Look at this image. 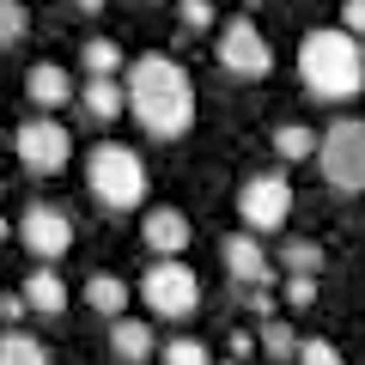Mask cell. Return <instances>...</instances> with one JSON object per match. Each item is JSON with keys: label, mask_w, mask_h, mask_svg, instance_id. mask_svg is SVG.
Instances as JSON below:
<instances>
[{"label": "cell", "mask_w": 365, "mask_h": 365, "mask_svg": "<svg viewBox=\"0 0 365 365\" xmlns=\"http://www.w3.org/2000/svg\"><path fill=\"white\" fill-rule=\"evenodd\" d=\"M122 91H128V116L146 134H158V140H177L195 122V86H189V73L170 55H140L128 67V86Z\"/></svg>", "instance_id": "6da1fadb"}, {"label": "cell", "mask_w": 365, "mask_h": 365, "mask_svg": "<svg viewBox=\"0 0 365 365\" xmlns=\"http://www.w3.org/2000/svg\"><path fill=\"white\" fill-rule=\"evenodd\" d=\"M299 79L311 86V98L323 104H347L365 91V61H359V37H347L341 25H317L299 43Z\"/></svg>", "instance_id": "7a4b0ae2"}, {"label": "cell", "mask_w": 365, "mask_h": 365, "mask_svg": "<svg viewBox=\"0 0 365 365\" xmlns=\"http://www.w3.org/2000/svg\"><path fill=\"white\" fill-rule=\"evenodd\" d=\"M86 189H91V201H104L110 213L140 207V195H146L140 153H134V146H98V153L86 158Z\"/></svg>", "instance_id": "3957f363"}, {"label": "cell", "mask_w": 365, "mask_h": 365, "mask_svg": "<svg viewBox=\"0 0 365 365\" xmlns=\"http://www.w3.org/2000/svg\"><path fill=\"white\" fill-rule=\"evenodd\" d=\"M317 165L335 195H365V122L359 116H335L317 134Z\"/></svg>", "instance_id": "277c9868"}, {"label": "cell", "mask_w": 365, "mask_h": 365, "mask_svg": "<svg viewBox=\"0 0 365 365\" xmlns=\"http://www.w3.org/2000/svg\"><path fill=\"white\" fill-rule=\"evenodd\" d=\"M140 299L153 317H189L201 304V280H195L189 262H153L146 280H140Z\"/></svg>", "instance_id": "5b68a950"}, {"label": "cell", "mask_w": 365, "mask_h": 365, "mask_svg": "<svg viewBox=\"0 0 365 365\" xmlns=\"http://www.w3.org/2000/svg\"><path fill=\"white\" fill-rule=\"evenodd\" d=\"M13 146H19V165L37 170V177H55V170L73 165V134H67L55 116H31L25 128L13 134Z\"/></svg>", "instance_id": "8992f818"}, {"label": "cell", "mask_w": 365, "mask_h": 365, "mask_svg": "<svg viewBox=\"0 0 365 365\" xmlns=\"http://www.w3.org/2000/svg\"><path fill=\"white\" fill-rule=\"evenodd\" d=\"M220 67L232 79H268V67H274V49H268V37L256 31V19H225L220 25Z\"/></svg>", "instance_id": "52a82bcc"}, {"label": "cell", "mask_w": 365, "mask_h": 365, "mask_svg": "<svg viewBox=\"0 0 365 365\" xmlns=\"http://www.w3.org/2000/svg\"><path fill=\"white\" fill-rule=\"evenodd\" d=\"M237 213H244L250 232H280L292 213V182L274 177V170H262V177H244V189H237Z\"/></svg>", "instance_id": "ba28073f"}, {"label": "cell", "mask_w": 365, "mask_h": 365, "mask_svg": "<svg viewBox=\"0 0 365 365\" xmlns=\"http://www.w3.org/2000/svg\"><path fill=\"white\" fill-rule=\"evenodd\" d=\"M19 244H25L43 268H55V262L73 250V220H67L61 207H49V201H31L25 220H19Z\"/></svg>", "instance_id": "9c48e42d"}, {"label": "cell", "mask_w": 365, "mask_h": 365, "mask_svg": "<svg viewBox=\"0 0 365 365\" xmlns=\"http://www.w3.org/2000/svg\"><path fill=\"white\" fill-rule=\"evenodd\" d=\"M220 256H225V274H232L237 287H268V280H274V262H268V250H262L250 232H232V237L220 244Z\"/></svg>", "instance_id": "30bf717a"}, {"label": "cell", "mask_w": 365, "mask_h": 365, "mask_svg": "<svg viewBox=\"0 0 365 365\" xmlns=\"http://www.w3.org/2000/svg\"><path fill=\"white\" fill-rule=\"evenodd\" d=\"M140 244L153 250L158 262H182V250H189V220H182L177 207H153L140 220Z\"/></svg>", "instance_id": "8fae6325"}, {"label": "cell", "mask_w": 365, "mask_h": 365, "mask_svg": "<svg viewBox=\"0 0 365 365\" xmlns=\"http://www.w3.org/2000/svg\"><path fill=\"white\" fill-rule=\"evenodd\" d=\"M25 98L37 104V116H55V110H67V104H73L79 91H73V73H67V67L37 61V67L25 73Z\"/></svg>", "instance_id": "7c38bea8"}, {"label": "cell", "mask_w": 365, "mask_h": 365, "mask_svg": "<svg viewBox=\"0 0 365 365\" xmlns=\"http://www.w3.org/2000/svg\"><path fill=\"white\" fill-rule=\"evenodd\" d=\"M19 299H25V311H43V317H61L67 311V280L55 268H37L25 280V292H19Z\"/></svg>", "instance_id": "4fadbf2b"}, {"label": "cell", "mask_w": 365, "mask_h": 365, "mask_svg": "<svg viewBox=\"0 0 365 365\" xmlns=\"http://www.w3.org/2000/svg\"><path fill=\"white\" fill-rule=\"evenodd\" d=\"M79 110H86L91 122H116L122 110H128V91H122L116 79H86V86H79Z\"/></svg>", "instance_id": "5bb4252c"}, {"label": "cell", "mask_w": 365, "mask_h": 365, "mask_svg": "<svg viewBox=\"0 0 365 365\" xmlns=\"http://www.w3.org/2000/svg\"><path fill=\"white\" fill-rule=\"evenodd\" d=\"M110 353H116L122 365H140L146 353H153V329H146L140 317H116V323H110Z\"/></svg>", "instance_id": "9a60e30c"}, {"label": "cell", "mask_w": 365, "mask_h": 365, "mask_svg": "<svg viewBox=\"0 0 365 365\" xmlns=\"http://www.w3.org/2000/svg\"><path fill=\"white\" fill-rule=\"evenodd\" d=\"M86 304L98 317H110V323L128 317V280H116V274H91V280H86Z\"/></svg>", "instance_id": "2e32d148"}, {"label": "cell", "mask_w": 365, "mask_h": 365, "mask_svg": "<svg viewBox=\"0 0 365 365\" xmlns=\"http://www.w3.org/2000/svg\"><path fill=\"white\" fill-rule=\"evenodd\" d=\"M0 365H49V347L37 335H25V329H6L0 335Z\"/></svg>", "instance_id": "e0dca14e"}, {"label": "cell", "mask_w": 365, "mask_h": 365, "mask_svg": "<svg viewBox=\"0 0 365 365\" xmlns=\"http://www.w3.org/2000/svg\"><path fill=\"white\" fill-rule=\"evenodd\" d=\"M79 61H86L91 79H116V67H122V43H110V37H86V43H79Z\"/></svg>", "instance_id": "ac0fdd59"}, {"label": "cell", "mask_w": 365, "mask_h": 365, "mask_svg": "<svg viewBox=\"0 0 365 365\" xmlns=\"http://www.w3.org/2000/svg\"><path fill=\"white\" fill-rule=\"evenodd\" d=\"M256 353H268V359H299V335H292V323H280V317H268L256 335Z\"/></svg>", "instance_id": "d6986e66"}, {"label": "cell", "mask_w": 365, "mask_h": 365, "mask_svg": "<svg viewBox=\"0 0 365 365\" xmlns=\"http://www.w3.org/2000/svg\"><path fill=\"white\" fill-rule=\"evenodd\" d=\"M274 153L292 158V165H299V158H317V134L299 128V122H287V128H274Z\"/></svg>", "instance_id": "ffe728a7"}, {"label": "cell", "mask_w": 365, "mask_h": 365, "mask_svg": "<svg viewBox=\"0 0 365 365\" xmlns=\"http://www.w3.org/2000/svg\"><path fill=\"white\" fill-rule=\"evenodd\" d=\"M280 268H287V274H317V268H323V244H311V237H292V244L280 250Z\"/></svg>", "instance_id": "44dd1931"}, {"label": "cell", "mask_w": 365, "mask_h": 365, "mask_svg": "<svg viewBox=\"0 0 365 365\" xmlns=\"http://www.w3.org/2000/svg\"><path fill=\"white\" fill-rule=\"evenodd\" d=\"M31 31V13H25V0H0V49H19Z\"/></svg>", "instance_id": "7402d4cb"}, {"label": "cell", "mask_w": 365, "mask_h": 365, "mask_svg": "<svg viewBox=\"0 0 365 365\" xmlns=\"http://www.w3.org/2000/svg\"><path fill=\"white\" fill-rule=\"evenodd\" d=\"M165 365H213V359L195 335H177V341H165Z\"/></svg>", "instance_id": "603a6c76"}, {"label": "cell", "mask_w": 365, "mask_h": 365, "mask_svg": "<svg viewBox=\"0 0 365 365\" xmlns=\"http://www.w3.org/2000/svg\"><path fill=\"white\" fill-rule=\"evenodd\" d=\"M299 365H341V347L323 341V335H311V341H299Z\"/></svg>", "instance_id": "cb8c5ba5"}, {"label": "cell", "mask_w": 365, "mask_h": 365, "mask_svg": "<svg viewBox=\"0 0 365 365\" xmlns=\"http://www.w3.org/2000/svg\"><path fill=\"white\" fill-rule=\"evenodd\" d=\"M287 304L292 311H311L317 304V274H287Z\"/></svg>", "instance_id": "d4e9b609"}, {"label": "cell", "mask_w": 365, "mask_h": 365, "mask_svg": "<svg viewBox=\"0 0 365 365\" xmlns=\"http://www.w3.org/2000/svg\"><path fill=\"white\" fill-rule=\"evenodd\" d=\"M182 25L189 31H213V0H182Z\"/></svg>", "instance_id": "484cf974"}, {"label": "cell", "mask_w": 365, "mask_h": 365, "mask_svg": "<svg viewBox=\"0 0 365 365\" xmlns=\"http://www.w3.org/2000/svg\"><path fill=\"white\" fill-rule=\"evenodd\" d=\"M341 31L347 37H365V0H341Z\"/></svg>", "instance_id": "4316f807"}, {"label": "cell", "mask_w": 365, "mask_h": 365, "mask_svg": "<svg viewBox=\"0 0 365 365\" xmlns=\"http://www.w3.org/2000/svg\"><path fill=\"white\" fill-rule=\"evenodd\" d=\"M225 341H232V359H237V365H244L250 353H256V335H250V329H232Z\"/></svg>", "instance_id": "83f0119b"}, {"label": "cell", "mask_w": 365, "mask_h": 365, "mask_svg": "<svg viewBox=\"0 0 365 365\" xmlns=\"http://www.w3.org/2000/svg\"><path fill=\"white\" fill-rule=\"evenodd\" d=\"M244 304H250V311L262 317V323H268V317H274V299H268V292H262V287H250V292H244Z\"/></svg>", "instance_id": "f1b7e54d"}, {"label": "cell", "mask_w": 365, "mask_h": 365, "mask_svg": "<svg viewBox=\"0 0 365 365\" xmlns=\"http://www.w3.org/2000/svg\"><path fill=\"white\" fill-rule=\"evenodd\" d=\"M19 317H25V299L19 292H0V323H19Z\"/></svg>", "instance_id": "f546056e"}, {"label": "cell", "mask_w": 365, "mask_h": 365, "mask_svg": "<svg viewBox=\"0 0 365 365\" xmlns=\"http://www.w3.org/2000/svg\"><path fill=\"white\" fill-rule=\"evenodd\" d=\"M73 6H79V13H104L110 0H73Z\"/></svg>", "instance_id": "4dcf8cb0"}, {"label": "cell", "mask_w": 365, "mask_h": 365, "mask_svg": "<svg viewBox=\"0 0 365 365\" xmlns=\"http://www.w3.org/2000/svg\"><path fill=\"white\" fill-rule=\"evenodd\" d=\"M359 61H365V37H359Z\"/></svg>", "instance_id": "1f68e13d"}, {"label": "cell", "mask_w": 365, "mask_h": 365, "mask_svg": "<svg viewBox=\"0 0 365 365\" xmlns=\"http://www.w3.org/2000/svg\"><path fill=\"white\" fill-rule=\"evenodd\" d=\"M225 365H237V359H225Z\"/></svg>", "instance_id": "d6a6232c"}]
</instances>
